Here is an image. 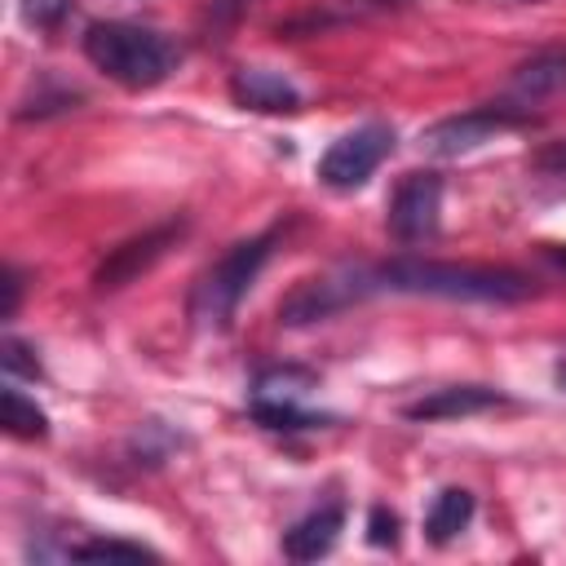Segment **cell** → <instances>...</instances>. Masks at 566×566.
I'll list each match as a JSON object with an SVG mask.
<instances>
[{
  "instance_id": "obj_15",
  "label": "cell",
  "mask_w": 566,
  "mask_h": 566,
  "mask_svg": "<svg viewBox=\"0 0 566 566\" xmlns=\"http://www.w3.org/2000/svg\"><path fill=\"white\" fill-rule=\"evenodd\" d=\"M0 411H4V433L27 438V442L49 438V416H44V411L35 407V398H27L13 380L0 389Z\"/></svg>"
},
{
  "instance_id": "obj_25",
  "label": "cell",
  "mask_w": 566,
  "mask_h": 566,
  "mask_svg": "<svg viewBox=\"0 0 566 566\" xmlns=\"http://www.w3.org/2000/svg\"><path fill=\"white\" fill-rule=\"evenodd\" d=\"M349 4H358V9H402L411 0H349Z\"/></svg>"
},
{
  "instance_id": "obj_21",
  "label": "cell",
  "mask_w": 566,
  "mask_h": 566,
  "mask_svg": "<svg viewBox=\"0 0 566 566\" xmlns=\"http://www.w3.org/2000/svg\"><path fill=\"white\" fill-rule=\"evenodd\" d=\"M71 13V0H22V18L40 31H57Z\"/></svg>"
},
{
  "instance_id": "obj_11",
  "label": "cell",
  "mask_w": 566,
  "mask_h": 566,
  "mask_svg": "<svg viewBox=\"0 0 566 566\" xmlns=\"http://www.w3.org/2000/svg\"><path fill=\"white\" fill-rule=\"evenodd\" d=\"M340 531H345V509L340 504H323V509L305 513L301 522H292L283 531V557H292V562H318V557H327L336 548Z\"/></svg>"
},
{
  "instance_id": "obj_4",
  "label": "cell",
  "mask_w": 566,
  "mask_h": 566,
  "mask_svg": "<svg viewBox=\"0 0 566 566\" xmlns=\"http://www.w3.org/2000/svg\"><path fill=\"white\" fill-rule=\"evenodd\" d=\"M535 115L517 102H491V106H473V111H460V115H447L438 124H429L420 133V150L433 155V159H455V155H469L478 146H486L491 137L500 133H513V128H531Z\"/></svg>"
},
{
  "instance_id": "obj_23",
  "label": "cell",
  "mask_w": 566,
  "mask_h": 566,
  "mask_svg": "<svg viewBox=\"0 0 566 566\" xmlns=\"http://www.w3.org/2000/svg\"><path fill=\"white\" fill-rule=\"evenodd\" d=\"M531 168H535L539 177H557V181H566V142H548V146H539V150L531 155Z\"/></svg>"
},
{
  "instance_id": "obj_22",
  "label": "cell",
  "mask_w": 566,
  "mask_h": 566,
  "mask_svg": "<svg viewBox=\"0 0 566 566\" xmlns=\"http://www.w3.org/2000/svg\"><path fill=\"white\" fill-rule=\"evenodd\" d=\"M367 539H371L376 548H394V544H398V513L385 509V504H376V509L367 513Z\"/></svg>"
},
{
  "instance_id": "obj_19",
  "label": "cell",
  "mask_w": 566,
  "mask_h": 566,
  "mask_svg": "<svg viewBox=\"0 0 566 566\" xmlns=\"http://www.w3.org/2000/svg\"><path fill=\"white\" fill-rule=\"evenodd\" d=\"M172 447H177V433H172V429H164L159 420H146V424L133 433V455H142L146 464H159ZM142 460H137V464H142Z\"/></svg>"
},
{
  "instance_id": "obj_26",
  "label": "cell",
  "mask_w": 566,
  "mask_h": 566,
  "mask_svg": "<svg viewBox=\"0 0 566 566\" xmlns=\"http://www.w3.org/2000/svg\"><path fill=\"white\" fill-rule=\"evenodd\" d=\"M553 380H557V389H562V394H566V358H562V363H557V367H553Z\"/></svg>"
},
{
  "instance_id": "obj_13",
  "label": "cell",
  "mask_w": 566,
  "mask_h": 566,
  "mask_svg": "<svg viewBox=\"0 0 566 566\" xmlns=\"http://www.w3.org/2000/svg\"><path fill=\"white\" fill-rule=\"evenodd\" d=\"M314 389H318V376L310 367H296V363H274V367H261L252 376V402L301 407Z\"/></svg>"
},
{
  "instance_id": "obj_16",
  "label": "cell",
  "mask_w": 566,
  "mask_h": 566,
  "mask_svg": "<svg viewBox=\"0 0 566 566\" xmlns=\"http://www.w3.org/2000/svg\"><path fill=\"white\" fill-rule=\"evenodd\" d=\"M252 420L270 433H296V429H323L327 416H314L305 407H274V402H252Z\"/></svg>"
},
{
  "instance_id": "obj_17",
  "label": "cell",
  "mask_w": 566,
  "mask_h": 566,
  "mask_svg": "<svg viewBox=\"0 0 566 566\" xmlns=\"http://www.w3.org/2000/svg\"><path fill=\"white\" fill-rule=\"evenodd\" d=\"M71 557H84V562H159L155 548L128 544V539H84V544H71Z\"/></svg>"
},
{
  "instance_id": "obj_18",
  "label": "cell",
  "mask_w": 566,
  "mask_h": 566,
  "mask_svg": "<svg viewBox=\"0 0 566 566\" xmlns=\"http://www.w3.org/2000/svg\"><path fill=\"white\" fill-rule=\"evenodd\" d=\"M0 363H4V376H9V380H40V358H35V349H31L27 340H18L13 332H9L4 345H0Z\"/></svg>"
},
{
  "instance_id": "obj_27",
  "label": "cell",
  "mask_w": 566,
  "mask_h": 566,
  "mask_svg": "<svg viewBox=\"0 0 566 566\" xmlns=\"http://www.w3.org/2000/svg\"><path fill=\"white\" fill-rule=\"evenodd\" d=\"M230 4H243V0H230Z\"/></svg>"
},
{
  "instance_id": "obj_5",
  "label": "cell",
  "mask_w": 566,
  "mask_h": 566,
  "mask_svg": "<svg viewBox=\"0 0 566 566\" xmlns=\"http://www.w3.org/2000/svg\"><path fill=\"white\" fill-rule=\"evenodd\" d=\"M363 296H371L367 265H349V270H336V274H314V279H301L279 301V323L283 327H310V323H323V318L349 310Z\"/></svg>"
},
{
  "instance_id": "obj_14",
  "label": "cell",
  "mask_w": 566,
  "mask_h": 566,
  "mask_svg": "<svg viewBox=\"0 0 566 566\" xmlns=\"http://www.w3.org/2000/svg\"><path fill=\"white\" fill-rule=\"evenodd\" d=\"M473 491H464V486H442L438 495H433V504H429V513H424V531H429V539L433 544H451L469 522H473Z\"/></svg>"
},
{
  "instance_id": "obj_20",
  "label": "cell",
  "mask_w": 566,
  "mask_h": 566,
  "mask_svg": "<svg viewBox=\"0 0 566 566\" xmlns=\"http://www.w3.org/2000/svg\"><path fill=\"white\" fill-rule=\"evenodd\" d=\"M71 102H80L75 88H40L35 102H22L18 106V119H44V115H57V111H71Z\"/></svg>"
},
{
  "instance_id": "obj_24",
  "label": "cell",
  "mask_w": 566,
  "mask_h": 566,
  "mask_svg": "<svg viewBox=\"0 0 566 566\" xmlns=\"http://www.w3.org/2000/svg\"><path fill=\"white\" fill-rule=\"evenodd\" d=\"M4 305H0V318H13L18 314V301H22V270L18 265H4Z\"/></svg>"
},
{
  "instance_id": "obj_10",
  "label": "cell",
  "mask_w": 566,
  "mask_h": 566,
  "mask_svg": "<svg viewBox=\"0 0 566 566\" xmlns=\"http://www.w3.org/2000/svg\"><path fill=\"white\" fill-rule=\"evenodd\" d=\"M509 398L491 385H447V389H433L416 402L402 407L407 420H460V416H478V411H491V407H504Z\"/></svg>"
},
{
  "instance_id": "obj_8",
  "label": "cell",
  "mask_w": 566,
  "mask_h": 566,
  "mask_svg": "<svg viewBox=\"0 0 566 566\" xmlns=\"http://www.w3.org/2000/svg\"><path fill=\"white\" fill-rule=\"evenodd\" d=\"M181 234H186V221L177 217V221H164V226H155V230H146V234L124 239V243L111 248V252L102 256V265L93 270V292H119V287H128V283L142 279Z\"/></svg>"
},
{
  "instance_id": "obj_2",
  "label": "cell",
  "mask_w": 566,
  "mask_h": 566,
  "mask_svg": "<svg viewBox=\"0 0 566 566\" xmlns=\"http://www.w3.org/2000/svg\"><path fill=\"white\" fill-rule=\"evenodd\" d=\"M84 57L124 88H155L181 66V49L142 22H93L84 31Z\"/></svg>"
},
{
  "instance_id": "obj_12",
  "label": "cell",
  "mask_w": 566,
  "mask_h": 566,
  "mask_svg": "<svg viewBox=\"0 0 566 566\" xmlns=\"http://www.w3.org/2000/svg\"><path fill=\"white\" fill-rule=\"evenodd\" d=\"M566 88V49H539L531 53L526 62H517L513 80H509V93L517 106H531V102H544L553 93Z\"/></svg>"
},
{
  "instance_id": "obj_1",
  "label": "cell",
  "mask_w": 566,
  "mask_h": 566,
  "mask_svg": "<svg viewBox=\"0 0 566 566\" xmlns=\"http://www.w3.org/2000/svg\"><path fill=\"white\" fill-rule=\"evenodd\" d=\"M371 292L402 296H442V301H482V305H517L531 296V279L509 265H473V261H429V256H394L367 265Z\"/></svg>"
},
{
  "instance_id": "obj_6",
  "label": "cell",
  "mask_w": 566,
  "mask_h": 566,
  "mask_svg": "<svg viewBox=\"0 0 566 566\" xmlns=\"http://www.w3.org/2000/svg\"><path fill=\"white\" fill-rule=\"evenodd\" d=\"M389 150H394V128L380 119H371L354 133H340L318 159V181L327 190H358L389 159Z\"/></svg>"
},
{
  "instance_id": "obj_7",
  "label": "cell",
  "mask_w": 566,
  "mask_h": 566,
  "mask_svg": "<svg viewBox=\"0 0 566 566\" xmlns=\"http://www.w3.org/2000/svg\"><path fill=\"white\" fill-rule=\"evenodd\" d=\"M438 221H442V177L429 168L407 172L389 195V212H385L389 234L402 248H416V243H429L438 234Z\"/></svg>"
},
{
  "instance_id": "obj_3",
  "label": "cell",
  "mask_w": 566,
  "mask_h": 566,
  "mask_svg": "<svg viewBox=\"0 0 566 566\" xmlns=\"http://www.w3.org/2000/svg\"><path fill=\"white\" fill-rule=\"evenodd\" d=\"M270 252H274V230L230 243V248L195 279L190 305H186L190 323H195L199 332H226L230 318H234V310H239V301L252 292L256 274L265 270Z\"/></svg>"
},
{
  "instance_id": "obj_9",
  "label": "cell",
  "mask_w": 566,
  "mask_h": 566,
  "mask_svg": "<svg viewBox=\"0 0 566 566\" xmlns=\"http://www.w3.org/2000/svg\"><path fill=\"white\" fill-rule=\"evenodd\" d=\"M230 97L234 106L256 111V115H296L305 106L301 88L283 71H270V66H239L230 75Z\"/></svg>"
}]
</instances>
